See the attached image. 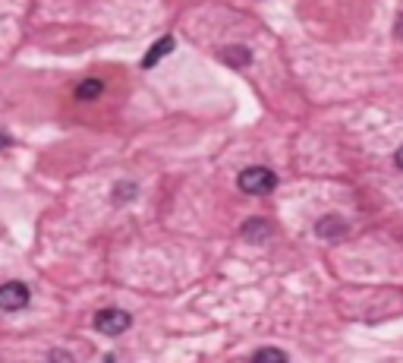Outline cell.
<instances>
[{
    "label": "cell",
    "instance_id": "cell-12",
    "mask_svg": "<svg viewBox=\"0 0 403 363\" xmlns=\"http://www.w3.org/2000/svg\"><path fill=\"white\" fill-rule=\"evenodd\" d=\"M6 145H10V136H4V133H0V149H6Z\"/></svg>",
    "mask_w": 403,
    "mask_h": 363
},
{
    "label": "cell",
    "instance_id": "cell-6",
    "mask_svg": "<svg viewBox=\"0 0 403 363\" xmlns=\"http://www.w3.org/2000/svg\"><path fill=\"white\" fill-rule=\"evenodd\" d=\"M318 234L325 237H331V241H340L343 234H347V228H343V221H337V218H325V221H318Z\"/></svg>",
    "mask_w": 403,
    "mask_h": 363
},
{
    "label": "cell",
    "instance_id": "cell-2",
    "mask_svg": "<svg viewBox=\"0 0 403 363\" xmlns=\"http://www.w3.org/2000/svg\"><path fill=\"white\" fill-rule=\"evenodd\" d=\"M129 325H133V316L127 310H101V313H95V329L101 335H123Z\"/></svg>",
    "mask_w": 403,
    "mask_h": 363
},
{
    "label": "cell",
    "instance_id": "cell-5",
    "mask_svg": "<svg viewBox=\"0 0 403 363\" xmlns=\"http://www.w3.org/2000/svg\"><path fill=\"white\" fill-rule=\"evenodd\" d=\"M271 234H274V228H271L268 221H262V218H252V221L243 224V237H246V241L262 243V241H268Z\"/></svg>",
    "mask_w": 403,
    "mask_h": 363
},
{
    "label": "cell",
    "instance_id": "cell-4",
    "mask_svg": "<svg viewBox=\"0 0 403 363\" xmlns=\"http://www.w3.org/2000/svg\"><path fill=\"white\" fill-rule=\"evenodd\" d=\"M173 45H177V41H173V35H164V38H161V41H155V45L149 48V54H145L142 67H145V70H151V67H155V63L161 60V57H164V54H171Z\"/></svg>",
    "mask_w": 403,
    "mask_h": 363
},
{
    "label": "cell",
    "instance_id": "cell-8",
    "mask_svg": "<svg viewBox=\"0 0 403 363\" xmlns=\"http://www.w3.org/2000/svg\"><path fill=\"white\" fill-rule=\"evenodd\" d=\"M101 92H104V83H98V79H85V83L76 89V95L82 101H89V98H98Z\"/></svg>",
    "mask_w": 403,
    "mask_h": 363
},
{
    "label": "cell",
    "instance_id": "cell-9",
    "mask_svg": "<svg viewBox=\"0 0 403 363\" xmlns=\"http://www.w3.org/2000/svg\"><path fill=\"white\" fill-rule=\"evenodd\" d=\"M252 357L255 360H287V354L277 351V347H262V351H255Z\"/></svg>",
    "mask_w": 403,
    "mask_h": 363
},
{
    "label": "cell",
    "instance_id": "cell-7",
    "mask_svg": "<svg viewBox=\"0 0 403 363\" xmlns=\"http://www.w3.org/2000/svg\"><path fill=\"white\" fill-rule=\"evenodd\" d=\"M224 60L230 63V67H243V63L252 60V54H249V48H227L224 51Z\"/></svg>",
    "mask_w": 403,
    "mask_h": 363
},
{
    "label": "cell",
    "instance_id": "cell-1",
    "mask_svg": "<svg viewBox=\"0 0 403 363\" xmlns=\"http://www.w3.org/2000/svg\"><path fill=\"white\" fill-rule=\"evenodd\" d=\"M240 190L243 193H252V196H265V193H271L277 186V174L271 171V168H246V171H240Z\"/></svg>",
    "mask_w": 403,
    "mask_h": 363
},
{
    "label": "cell",
    "instance_id": "cell-10",
    "mask_svg": "<svg viewBox=\"0 0 403 363\" xmlns=\"http://www.w3.org/2000/svg\"><path fill=\"white\" fill-rule=\"evenodd\" d=\"M133 196H136V186H133V184H120V186H117V193H114V202L133 199Z\"/></svg>",
    "mask_w": 403,
    "mask_h": 363
},
{
    "label": "cell",
    "instance_id": "cell-11",
    "mask_svg": "<svg viewBox=\"0 0 403 363\" xmlns=\"http://www.w3.org/2000/svg\"><path fill=\"white\" fill-rule=\"evenodd\" d=\"M394 162H397V168L403 171V145H400V149H397V155H394Z\"/></svg>",
    "mask_w": 403,
    "mask_h": 363
},
{
    "label": "cell",
    "instance_id": "cell-13",
    "mask_svg": "<svg viewBox=\"0 0 403 363\" xmlns=\"http://www.w3.org/2000/svg\"><path fill=\"white\" fill-rule=\"evenodd\" d=\"M397 28H400V35H403V19H400V26H397Z\"/></svg>",
    "mask_w": 403,
    "mask_h": 363
},
{
    "label": "cell",
    "instance_id": "cell-3",
    "mask_svg": "<svg viewBox=\"0 0 403 363\" xmlns=\"http://www.w3.org/2000/svg\"><path fill=\"white\" fill-rule=\"evenodd\" d=\"M26 307H28V288L23 281H6V285H0V310L16 313V310H26Z\"/></svg>",
    "mask_w": 403,
    "mask_h": 363
}]
</instances>
